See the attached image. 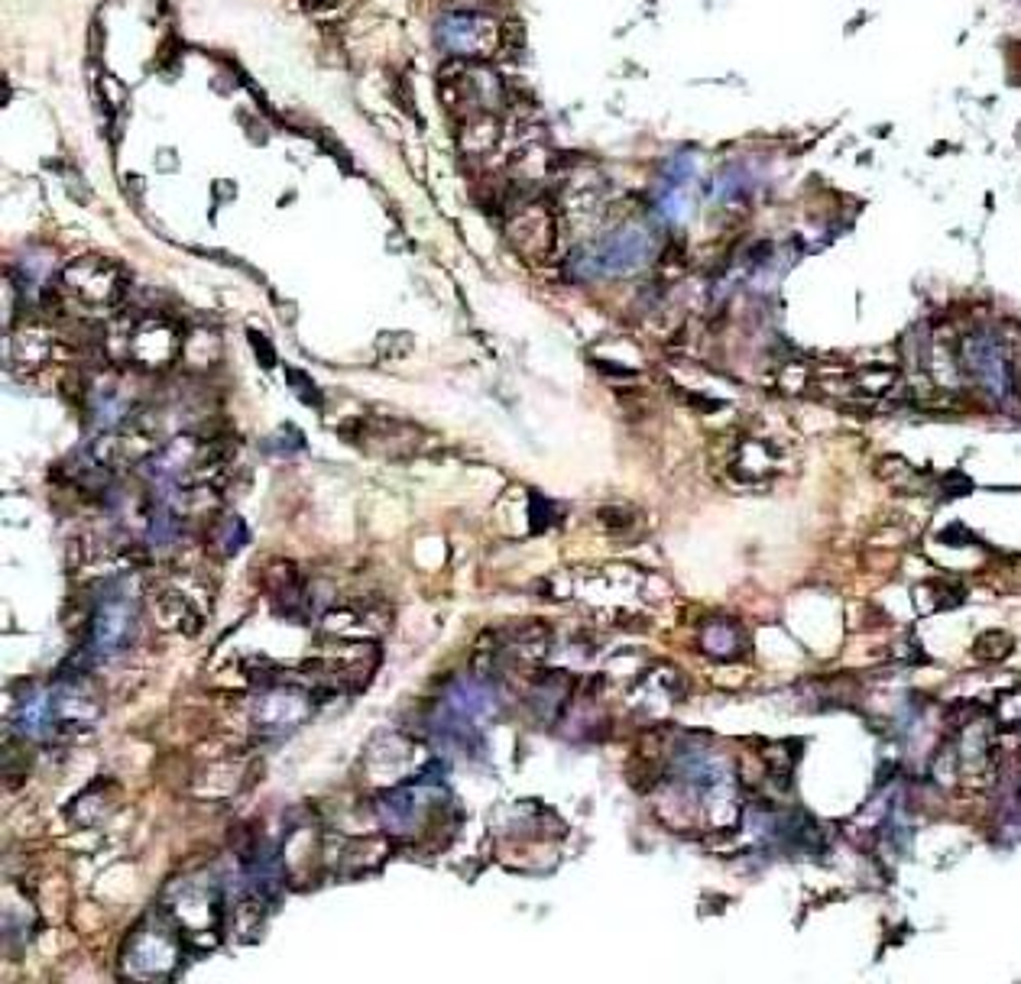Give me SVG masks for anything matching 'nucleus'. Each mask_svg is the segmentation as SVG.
Returning <instances> with one entry per match:
<instances>
[{
	"mask_svg": "<svg viewBox=\"0 0 1021 984\" xmlns=\"http://www.w3.org/2000/svg\"><path fill=\"white\" fill-rule=\"evenodd\" d=\"M658 253V233L646 224H626L601 240L581 247L567 260V275L577 282H597L613 275H629L649 266Z\"/></svg>",
	"mask_w": 1021,
	"mask_h": 984,
	"instance_id": "f257e3e1",
	"label": "nucleus"
},
{
	"mask_svg": "<svg viewBox=\"0 0 1021 984\" xmlns=\"http://www.w3.org/2000/svg\"><path fill=\"white\" fill-rule=\"evenodd\" d=\"M438 45L458 59H487L503 43V30L493 17L477 10H455L438 20Z\"/></svg>",
	"mask_w": 1021,
	"mask_h": 984,
	"instance_id": "f03ea898",
	"label": "nucleus"
},
{
	"mask_svg": "<svg viewBox=\"0 0 1021 984\" xmlns=\"http://www.w3.org/2000/svg\"><path fill=\"white\" fill-rule=\"evenodd\" d=\"M960 359H963V369L979 383V389L996 399L999 405H1006L1012 399L1015 386H1012V363L1009 354L1002 347L999 337L992 334H973L963 341L960 347Z\"/></svg>",
	"mask_w": 1021,
	"mask_h": 984,
	"instance_id": "7ed1b4c3",
	"label": "nucleus"
},
{
	"mask_svg": "<svg viewBox=\"0 0 1021 984\" xmlns=\"http://www.w3.org/2000/svg\"><path fill=\"white\" fill-rule=\"evenodd\" d=\"M62 289L88 308H107L117 302V292H121L117 269L101 260H79L62 272Z\"/></svg>",
	"mask_w": 1021,
	"mask_h": 984,
	"instance_id": "20e7f679",
	"label": "nucleus"
},
{
	"mask_svg": "<svg viewBox=\"0 0 1021 984\" xmlns=\"http://www.w3.org/2000/svg\"><path fill=\"white\" fill-rule=\"evenodd\" d=\"M176 940L169 936V930L163 927H143L134 933V940L124 952V962L127 965H137V975L149 978V975H166L176 962Z\"/></svg>",
	"mask_w": 1021,
	"mask_h": 984,
	"instance_id": "39448f33",
	"label": "nucleus"
},
{
	"mask_svg": "<svg viewBox=\"0 0 1021 984\" xmlns=\"http://www.w3.org/2000/svg\"><path fill=\"white\" fill-rule=\"evenodd\" d=\"M134 599L127 596H114L107 603H101L92 626V648L94 655H114L124 648V641L134 635Z\"/></svg>",
	"mask_w": 1021,
	"mask_h": 984,
	"instance_id": "423d86ee",
	"label": "nucleus"
},
{
	"mask_svg": "<svg viewBox=\"0 0 1021 984\" xmlns=\"http://www.w3.org/2000/svg\"><path fill=\"white\" fill-rule=\"evenodd\" d=\"M52 716H55L52 700L43 697V693H37V697L23 700V710H20V729H23V732H30V735H46Z\"/></svg>",
	"mask_w": 1021,
	"mask_h": 984,
	"instance_id": "0eeeda50",
	"label": "nucleus"
},
{
	"mask_svg": "<svg viewBox=\"0 0 1021 984\" xmlns=\"http://www.w3.org/2000/svg\"><path fill=\"white\" fill-rule=\"evenodd\" d=\"M740 645H743V635L730 622H713L704 631V648L717 658H733L740 651Z\"/></svg>",
	"mask_w": 1021,
	"mask_h": 984,
	"instance_id": "6e6552de",
	"label": "nucleus"
},
{
	"mask_svg": "<svg viewBox=\"0 0 1021 984\" xmlns=\"http://www.w3.org/2000/svg\"><path fill=\"white\" fill-rule=\"evenodd\" d=\"M1012 651V638L1006 631H986L979 641H976V655L986 658V661H999Z\"/></svg>",
	"mask_w": 1021,
	"mask_h": 984,
	"instance_id": "1a4fd4ad",
	"label": "nucleus"
},
{
	"mask_svg": "<svg viewBox=\"0 0 1021 984\" xmlns=\"http://www.w3.org/2000/svg\"><path fill=\"white\" fill-rule=\"evenodd\" d=\"M746 188H749V185H746L743 169H737V166H730V169L720 176V181H717L720 198H737V195H743Z\"/></svg>",
	"mask_w": 1021,
	"mask_h": 984,
	"instance_id": "9d476101",
	"label": "nucleus"
}]
</instances>
